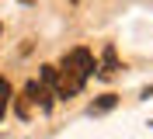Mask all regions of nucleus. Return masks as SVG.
<instances>
[{
    "label": "nucleus",
    "mask_w": 153,
    "mask_h": 139,
    "mask_svg": "<svg viewBox=\"0 0 153 139\" xmlns=\"http://www.w3.org/2000/svg\"><path fill=\"white\" fill-rule=\"evenodd\" d=\"M97 63L94 56H91V49H70L66 56H63V63L56 66L59 73V83H56V97H73V94L84 91L87 77H94Z\"/></svg>",
    "instance_id": "nucleus-1"
},
{
    "label": "nucleus",
    "mask_w": 153,
    "mask_h": 139,
    "mask_svg": "<svg viewBox=\"0 0 153 139\" xmlns=\"http://www.w3.org/2000/svg\"><path fill=\"white\" fill-rule=\"evenodd\" d=\"M25 97H28V101H35L42 111H49V108H52V101H56V94L49 91L42 80H28V83H25Z\"/></svg>",
    "instance_id": "nucleus-2"
},
{
    "label": "nucleus",
    "mask_w": 153,
    "mask_h": 139,
    "mask_svg": "<svg viewBox=\"0 0 153 139\" xmlns=\"http://www.w3.org/2000/svg\"><path fill=\"white\" fill-rule=\"evenodd\" d=\"M94 73L101 77V80H111V77L118 73V56H115V49H111V45H108L105 52H101V66H97Z\"/></svg>",
    "instance_id": "nucleus-3"
},
{
    "label": "nucleus",
    "mask_w": 153,
    "mask_h": 139,
    "mask_svg": "<svg viewBox=\"0 0 153 139\" xmlns=\"http://www.w3.org/2000/svg\"><path fill=\"white\" fill-rule=\"evenodd\" d=\"M115 104H118V97H115V94H105V97H97V101L91 104V115H101V111H111Z\"/></svg>",
    "instance_id": "nucleus-4"
},
{
    "label": "nucleus",
    "mask_w": 153,
    "mask_h": 139,
    "mask_svg": "<svg viewBox=\"0 0 153 139\" xmlns=\"http://www.w3.org/2000/svg\"><path fill=\"white\" fill-rule=\"evenodd\" d=\"M7 104H10V83H7V80H0V118H4Z\"/></svg>",
    "instance_id": "nucleus-5"
},
{
    "label": "nucleus",
    "mask_w": 153,
    "mask_h": 139,
    "mask_svg": "<svg viewBox=\"0 0 153 139\" xmlns=\"http://www.w3.org/2000/svg\"><path fill=\"white\" fill-rule=\"evenodd\" d=\"M18 115H21V118H28V97H18Z\"/></svg>",
    "instance_id": "nucleus-6"
},
{
    "label": "nucleus",
    "mask_w": 153,
    "mask_h": 139,
    "mask_svg": "<svg viewBox=\"0 0 153 139\" xmlns=\"http://www.w3.org/2000/svg\"><path fill=\"white\" fill-rule=\"evenodd\" d=\"M21 4H35V0H21Z\"/></svg>",
    "instance_id": "nucleus-7"
}]
</instances>
